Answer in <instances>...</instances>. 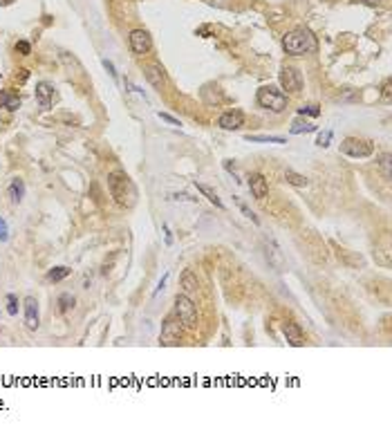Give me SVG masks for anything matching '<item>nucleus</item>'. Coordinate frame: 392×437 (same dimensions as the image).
Listing matches in <instances>:
<instances>
[{
  "mask_svg": "<svg viewBox=\"0 0 392 437\" xmlns=\"http://www.w3.org/2000/svg\"><path fill=\"white\" fill-rule=\"evenodd\" d=\"M282 47L291 56H303V54H309L316 50V41H314L312 31L301 27V29H291L282 36Z\"/></svg>",
  "mask_w": 392,
  "mask_h": 437,
  "instance_id": "f03ea898",
  "label": "nucleus"
},
{
  "mask_svg": "<svg viewBox=\"0 0 392 437\" xmlns=\"http://www.w3.org/2000/svg\"><path fill=\"white\" fill-rule=\"evenodd\" d=\"M20 104H23V101H20V96L0 90V108H5V110H18Z\"/></svg>",
  "mask_w": 392,
  "mask_h": 437,
  "instance_id": "f3484780",
  "label": "nucleus"
},
{
  "mask_svg": "<svg viewBox=\"0 0 392 437\" xmlns=\"http://www.w3.org/2000/svg\"><path fill=\"white\" fill-rule=\"evenodd\" d=\"M103 68L108 70V74H110L112 79H117V70H114V65H112V61H108V58H103Z\"/></svg>",
  "mask_w": 392,
  "mask_h": 437,
  "instance_id": "473e14b6",
  "label": "nucleus"
},
{
  "mask_svg": "<svg viewBox=\"0 0 392 437\" xmlns=\"http://www.w3.org/2000/svg\"><path fill=\"white\" fill-rule=\"evenodd\" d=\"M166 278H168V276H164V278H161V280H159V285H157V291H155V296H157V294H159V291H161V289H164V285H166Z\"/></svg>",
  "mask_w": 392,
  "mask_h": 437,
  "instance_id": "f704fd0d",
  "label": "nucleus"
},
{
  "mask_svg": "<svg viewBox=\"0 0 392 437\" xmlns=\"http://www.w3.org/2000/svg\"><path fill=\"white\" fill-rule=\"evenodd\" d=\"M70 274H72V269L70 267H54V269L47 272V280H50V283H58V280L68 278Z\"/></svg>",
  "mask_w": 392,
  "mask_h": 437,
  "instance_id": "5701e85b",
  "label": "nucleus"
},
{
  "mask_svg": "<svg viewBox=\"0 0 392 437\" xmlns=\"http://www.w3.org/2000/svg\"><path fill=\"white\" fill-rule=\"evenodd\" d=\"M236 202H238V209H240V211H242V215H244V218H249L253 224H260V218H258V215H255V213L251 211V209L247 207V204H244V202H240V199H236Z\"/></svg>",
  "mask_w": 392,
  "mask_h": 437,
  "instance_id": "393cba45",
  "label": "nucleus"
},
{
  "mask_svg": "<svg viewBox=\"0 0 392 437\" xmlns=\"http://www.w3.org/2000/svg\"><path fill=\"white\" fill-rule=\"evenodd\" d=\"M128 43H130L133 54H137V56L148 54L150 47H152V39H150V34L146 29H133L130 31V36H128Z\"/></svg>",
  "mask_w": 392,
  "mask_h": 437,
  "instance_id": "423d86ee",
  "label": "nucleus"
},
{
  "mask_svg": "<svg viewBox=\"0 0 392 437\" xmlns=\"http://www.w3.org/2000/svg\"><path fill=\"white\" fill-rule=\"evenodd\" d=\"M52 99H54V85L47 83V81H38L36 83V101L41 108H50L52 106Z\"/></svg>",
  "mask_w": 392,
  "mask_h": 437,
  "instance_id": "ddd939ff",
  "label": "nucleus"
},
{
  "mask_svg": "<svg viewBox=\"0 0 392 437\" xmlns=\"http://www.w3.org/2000/svg\"><path fill=\"white\" fill-rule=\"evenodd\" d=\"M182 339V327H179V318L175 321V314L168 316L164 323H161V343L171 345Z\"/></svg>",
  "mask_w": 392,
  "mask_h": 437,
  "instance_id": "6e6552de",
  "label": "nucleus"
},
{
  "mask_svg": "<svg viewBox=\"0 0 392 437\" xmlns=\"http://www.w3.org/2000/svg\"><path fill=\"white\" fill-rule=\"evenodd\" d=\"M179 323H184L186 327H195L198 325V307H195V303L190 300L188 294H177L175 298V312H173Z\"/></svg>",
  "mask_w": 392,
  "mask_h": 437,
  "instance_id": "20e7f679",
  "label": "nucleus"
},
{
  "mask_svg": "<svg viewBox=\"0 0 392 437\" xmlns=\"http://www.w3.org/2000/svg\"><path fill=\"white\" fill-rule=\"evenodd\" d=\"M173 199H175V202H198V199L195 197H190V195H186V193H175V195H173Z\"/></svg>",
  "mask_w": 392,
  "mask_h": 437,
  "instance_id": "2f4dec72",
  "label": "nucleus"
},
{
  "mask_svg": "<svg viewBox=\"0 0 392 437\" xmlns=\"http://www.w3.org/2000/svg\"><path fill=\"white\" fill-rule=\"evenodd\" d=\"M298 115L301 117H320V108L316 106V104H307V106H303V108H298Z\"/></svg>",
  "mask_w": 392,
  "mask_h": 437,
  "instance_id": "b1692460",
  "label": "nucleus"
},
{
  "mask_svg": "<svg viewBox=\"0 0 392 437\" xmlns=\"http://www.w3.org/2000/svg\"><path fill=\"white\" fill-rule=\"evenodd\" d=\"M280 85H282V90H287V92H301L303 90L301 72H298L296 68H291V65H282V70H280Z\"/></svg>",
  "mask_w": 392,
  "mask_h": 437,
  "instance_id": "0eeeda50",
  "label": "nucleus"
},
{
  "mask_svg": "<svg viewBox=\"0 0 392 437\" xmlns=\"http://www.w3.org/2000/svg\"><path fill=\"white\" fill-rule=\"evenodd\" d=\"M244 139L253 144H287L285 137H276V135H247Z\"/></svg>",
  "mask_w": 392,
  "mask_h": 437,
  "instance_id": "a211bd4d",
  "label": "nucleus"
},
{
  "mask_svg": "<svg viewBox=\"0 0 392 437\" xmlns=\"http://www.w3.org/2000/svg\"><path fill=\"white\" fill-rule=\"evenodd\" d=\"M195 186H198V191L202 193V195H204L206 199H209L211 204H215L217 209H224V202H222V199L217 197V193H215L211 186H206V184H200V182H195Z\"/></svg>",
  "mask_w": 392,
  "mask_h": 437,
  "instance_id": "6ab92c4d",
  "label": "nucleus"
},
{
  "mask_svg": "<svg viewBox=\"0 0 392 437\" xmlns=\"http://www.w3.org/2000/svg\"><path fill=\"white\" fill-rule=\"evenodd\" d=\"M247 184H249V191H251V195L255 199H265L267 193H269V184H267L263 173H249Z\"/></svg>",
  "mask_w": 392,
  "mask_h": 437,
  "instance_id": "9d476101",
  "label": "nucleus"
},
{
  "mask_svg": "<svg viewBox=\"0 0 392 437\" xmlns=\"http://www.w3.org/2000/svg\"><path fill=\"white\" fill-rule=\"evenodd\" d=\"M16 52H18L20 56H29V54H31V45L27 41H18V43H16Z\"/></svg>",
  "mask_w": 392,
  "mask_h": 437,
  "instance_id": "c85d7f7f",
  "label": "nucleus"
},
{
  "mask_svg": "<svg viewBox=\"0 0 392 437\" xmlns=\"http://www.w3.org/2000/svg\"><path fill=\"white\" fill-rule=\"evenodd\" d=\"M56 303H58V312H61V314H68V312L76 305V298H74L72 294H61Z\"/></svg>",
  "mask_w": 392,
  "mask_h": 437,
  "instance_id": "4be33fe9",
  "label": "nucleus"
},
{
  "mask_svg": "<svg viewBox=\"0 0 392 437\" xmlns=\"http://www.w3.org/2000/svg\"><path fill=\"white\" fill-rule=\"evenodd\" d=\"M255 101H258L260 108L271 112H282L287 108V94L276 88V85H263L255 92Z\"/></svg>",
  "mask_w": 392,
  "mask_h": 437,
  "instance_id": "7ed1b4c3",
  "label": "nucleus"
},
{
  "mask_svg": "<svg viewBox=\"0 0 392 437\" xmlns=\"http://www.w3.org/2000/svg\"><path fill=\"white\" fill-rule=\"evenodd\" d=\"M9 238V229H7V222L0 218V242H5Z\"/></svg>",
  "mask_w": 392,
  "mask_h": 437,
  "instance_id": "7c9ffc66",
  "label": "nucleus"
},
{
  "mask_svg": "<svg viewBox=\"0 0 392 437\" xmlns=\"http://www.w3.org/2000/svg\"><path fill=\"white\" fill-rule=\"evenodd\" d=\"M332 130H323V132H318V137H316V146L318 148H328V146L332 144Z\"/></svg>",
  "mask_w": 392,
  "mask_h": 437,
  "instance_id": "a878e982",
  "label": "nucleus"
},
{
  "mask_svg": "<svg viewBox=\"0 0 392 437\" xmlns=\"http://www.w3.org/2000/svg\"><path fill=\"white\" fill-rule=\"evenodd\" d=\"M157 117H159L161 121L171 123V126H182V123H179V119H175V117H173V115H168V112H157Z\"/></svg>",
  "mask_w": 392,
  "mask_h": 437,
  "instance_id": "c756f323",
  "label": "nucleus"
},
{
  "mask_svg": "<svg viewBox=\"0 0 392 437\" xmlns=\"http://www.w3.org/2000/svg\"><path fill=\"white\" fill-rule=\"evenodd\" d=\"M318 128L314 126V123H309V121H303V119H296L291 123V128H289V132L291 135H303V132H316Z\"/></svg>",
  "mask_w": 392,
  "mask_h": 437,
  "instance_id": "aec40b11",
  "label": "nucleus"
},
{
  "mask_svg": "<svg viewBox=\"0 0 392 437\" xmlns=\"http://www.w3.org/2000/svg\"><path fill=\"white\" fill-rule=\"evenodd\" d=\"M282 334H285L287 343L293 345V348H301V345H305V334H303V330H301V325H298V323L287 321L285 325H282Z\"/></svg>",
  "mask_w": 392,
  "mask_h": 437,
  "instance_id": "f8f14e48",
  "label": "nucleus"
},
{
  "mask_svg": "<svg viewBox=\"0 0 392 437\" xmlns=\"http://www.w3.org/2000/svg\"><path fill=\"white\" fill-rule=\"evenodd\" d=\"M285 180H287V184L298 186V188H305V186L309 184L307 177L301 175V173H296V171H287V173H285Z\"/></svg>",
  "mask_w": 392,
  "mask_h": 437,
  "instance_id": "412c9836",
  "label": "nucleus"
},
{
  "mask_svg": "<svg viewBox=\"0 0 392 437\" xmlns=\"http://www.w3.org/2000/svg\"><path fill=\"white\" fill-rule=\"evenodd\" d=\"M341 153L347 155V157L363 159V157H370V155L374 153V146H372V142H368V139L347 137V139H343V144H341Z\"/></svg>",
  "mask_w": 392,
  "mask_h": 437,
  "instance_id": "39448f33",
  "label": "nucleus"
},
{
  "mask_svg": "<svg viewBox=\"0 0 392 437\" xmlns=\"http://www.w3.org/2000/svg\"><path fill=\"white\" fill-rule=\"evenodd\" d=\"M363 3H368V5H379V0H363Z\"/></svg>",
  "mask_w": 392,
  "mask_h": 437,
  "instance_id": "c9c22d12",
  "label": "nucleus"
},
{
  "mask_svg": "<svg viewBox=\"0 0 392 437\" xmlns=\"http://www.w3.org/2000/svg\"><path fill=\"white\" fill-rule=\"evenodd\" d=\"M179 287L184 289V294H190V291L198 289V276H195L190 269H184L182 276H179Z\"/></svg>",
  "mask_w": 392,
  "mask_h": 437,
  "instance_id": "dca6fc26",
  "label": "nucleus"
},
{
  "mask_svg": "<svg viewBox=\"0 0 392 437\" xmlns=\"http://www.w3.org/2000/svg\"><path fill=\"white\" fill-rule=\"evenodd\" d=\"M7 314L9 316L18 314V298H16V294H7Z\"/></svg>",
  "mask_w": 392,
  "mask_h": 437,
  "instance_id": "bb28decb",
  "label": "nucleus"
},
{
  "mask_svg": "<svg viewBox=\"0 0 392 437\" xmlns=\"http://www.w3.org/2000/svg\"><path fill=\"white\" fill-rule=\"evenodd\" d=\"M217 126H220L222 130H238V128L244 126V115L240 110H228L224 115H220Z\"/></svg>",
  "mask_w": 392,
  "mask_h": 437,
  "instance_id": "9b49d317",
  "label": "nucleus"
},
{
  "mask_svg": "<svg viewBox=\"0 0 392 437\" xmlns=\"http://www.w3.org/2000/svg\"><path fill=\"white\" fill-rule=\"evenodd\" d=\"M146 72V79H148V83L152 85L155 90H161L166 85V74H164V68L157 65V63H152V65H148L144 70Z\"/></svg>",
  "mask_w": 392,
  "mask_h": 437,
  "instance_id": "4468645a",
  "label": "nucleus"
},
{
  "mask_svg": "<svg viewBox=\"0 0 392 437\" xmlns=\"http://www.w3.org/2000/svg\"><path fill=\"white\" fill-rule=\"evenodd\" d=\"M224 169H226V171L233 175V180H236V182H240V180H238V173H236V169H233V166H231V161H228V159L224 161Z\"/></svg>",
  "mask_w": 392,
  "mask_h": 437,
  "instance_id": "72a5a7b5",
  "label": "nucleus"
},
{
  "mask_svg": "<svg viewBox=\"0 0 392 437\" xmlns=\"http://www.w3.org/2000/svg\"><path fill=\"white\" fill-rule=\"evenodd\" d=\"M381 171H383V175H385V180H390L392 177V171H390V153H383L381 155Z\"/></svg>",
  "mask_w": 392,
  "mask_h": 437,
  "instance_id": "cd10ccee",
  "label": "nucleus"
},
{
  "mask_svg": "<svg viewBox=\"0 0 392 437\" xmlns=\"http://www.w3.org/2000/svg\"><path fill=\"white\" fill-rule=\"evenodd\" d=\"M23 310H25V325L29 330H38V325H41V312H38V300L34 296H27L23 300Z\"/></svg>",
  "mask_w": 392,
  "mask_h": 437,
  "instance_id": "1a4fd4ad",
  "label": "nucleus"
},
{
  "mask_svg": "<svg viewBox=\"0 0 392 437\" xmlns=\"http://www.w3.org/2000/svg\"><path fill=\"white\" fill-rule=\"evenodd\" d=\"M108 186H110V195L117 199L121 207H133L137 202V186L123 171H114L108 175Z\"/></svg>",
  "mask_w": 392,
  "mask_h": 437,
  "instance_id": "f257e3e1",
  "label": "nucleus"
},
{
  "mask_svg": "<svg viewBox=\"0 0 392 437\" xmlns=\"http://www.w3.org/2000/svg\"><path fill=\"white\" fill-rule=\"evenodd\" d=\"M7 193H9V197H12L14 204L23 202V197H25V182L20 180V177H14L12 184H9V188H7Z\"/></svg>",
  "mask_w": 392,
  "mask_h": 437,
  "instance_id": "2eb2a0df",
  "label": "nucleus"
}]
</instances>
